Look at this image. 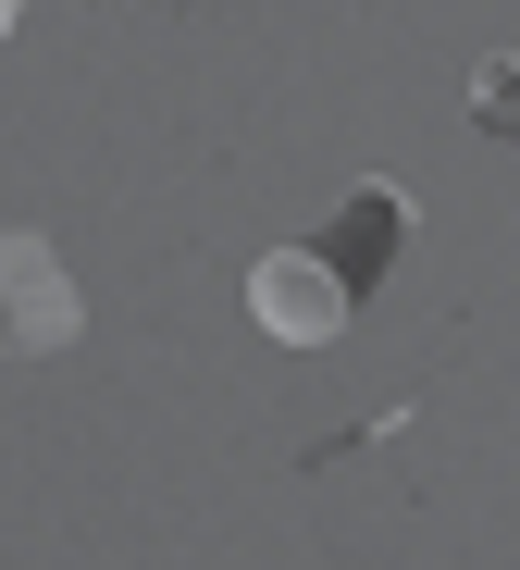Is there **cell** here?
<instances>
[{
	"label": "cell",
	"mask_w": 520,
	"mask_h": 570,
	"mask_svg": "<svg viewBox=\"0 0 520 570\" xmlns=\"http://www.w3.org/2000/svg\"><path fill=\"white\" fill-rule=\"evenodd\" d=\"M75 273L38 224H0V360H62L75 347Z\"/></svg>",
	"instance_id": "6da1fadb"
},
{
	"label": "cell",
	"mask_w": 520,
	"mask_h": 570,
	"mask_svg": "<svg viewBox=\"0 0 520 570\" xmlns=\"http://www.w3.org/2000/svg\"><path fill=\"white\" fill-rule=\"evenodd\" d=\"M248 311H261V335H273V347H335L360 298L335 285V261H323V248H261V261H248Z\"/></svg>",
	"instance_id": "7a4b0ae2"
},
{
	"label": "cell",
	"mask_w": 520,
	"mask_h": 570,
	"mask_svg": "<svg viewBox=\"0 0 520 570\" xmlns=\"http://www.w3.org/2000/svg\"><path fill=\"white\" fill-rule=\"evenodd\" d=\"M396 248H409V199H396V186H347V199H335V224H323L335 285H347V298H384Z\"/></svg>",
	"instance_id": "3957f363"
},
{
	"label": "cell",
	"mask_w": 520,
	"mask_h": 570,
	"mask_svg": "<svg viewBox=\"0 0 520 570\" xmlns=\"http://www.w3.org/2000/svg\"><path fill=\"white\" fill-rule=\"evenodd\" d=\"M471 125H483V137H520V50L471 62Z\"/></svg>",
	"instance_id": "277c9868"
},
{
	"label": "cell",
	"mask_w": 520,
	"mask_h": 570,
	"mask_svg": "<svg viewBox=\"0 0 520 570\" xmlns=\"http://www.w3.org/2000/svg\"><path fill=\"white\" fill-rule=\"evenodd\" d=\"M13 13H26V0H0V38H13Z\"/></svg>",
	"instance_id": "5b68a950"
}]
</instances>
